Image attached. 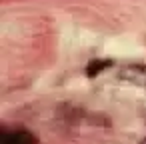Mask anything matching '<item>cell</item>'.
I'll return each instance as SVG.
<instances>
[{
  "label": "cell",
  "mask_w": 146,
  "mask_h": 144,
  "mask_svg": "<svg viewBox=\"0 0 146 144\" xmlns=\"http://www.w3.org/2000/svg\"><path fill=\"white\" fill-rule=\"evenodd\" d=\"M118 76L122 80H128L130 84L146 90V64H128V66L120 68Z\"/></svg>",
  "instance_id": "1"
},
{
  "label": "cell",
  "mask_w": 146,
  "mask_h": 144,
  "mask_svg": "<svg viewBox=\"0 0 146 144\" xmlns=\"http://www.w3.org/2000/svg\"><path fill=\"white\" fill-rule=\"evenodd\" d=\"M0 144H38V140L28 130H4L0 134Z\"/></svg>",
  "instance_id": "2"
},
{
  "label": "cell",
  "mask_w": 146,
  "mask_h": 144,
  "mask_svg": "<svg viewBox=\"0 0 146 144\" xmlns=\"http://www.w3.org/2000/svg\"><path fill=\"white\" fill-rule=\"evenodd\" d=\"M144 144H146V142H144Z\"/></svg>",
  "instance_id": "3"
}]
</instances>
